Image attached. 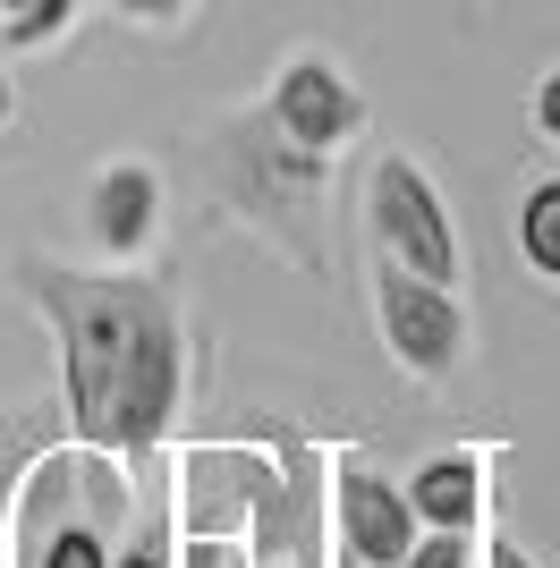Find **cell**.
I'll return each mask as SVG.
<instances>
[{"instance_id":"44dd1931","label":"cell","mask_w":560,"mask_h":568,"mask_svg":"<svg viewBox=\"0 0 560 568\" xmlns=\"http://www.w3.org/2000/svg\"><path fill=\"white\" fill-rule=\"evenodd\" d=\"M9 9H26V0H0V18H9Z\"/></svg>"},{"instance_id":"ac0fdd59","label":"cell","mask_w":560,"mask_h":568,"mask_svg":"<svg viewBox=\"0 0 560 568\" xmlns=\"http://www.w3.org/2000/svg\"><path fill=\"white\" fill-rule=\"evenodd\" d=\"M0 128H18V77L0 69Z\"/></svg>"},{"instance_id":"ba28073f","label":"cell","mask_w":560,"mask_h":568,"mask_svg":"<svg viewBox=\"0 0 560 568\" xmlns=\"http://www.w3.org/2000/svg\"><path fill=\"white\" fill-rule=\"evenodd\" d=\"M162 170L153 162H102L86 179V246L93 263H144L153 246H162Z\"/></svg>"},{"instance_id":"6da1fadb","label":"cell","mask_w":560,"mask_h":568,"mask_svg":"<svg viewBox=\"0 0 560 568\" xmlns=\"http://www.w3.org/2000/svg\"><path fill=\"white\" fill-rule=\"evenodd\" d=\"M9 288L43 314L51 365H60V425L69 442L111 450L119 467L153 484V458L170 450V425L196 374V323L170 272H77L60 255H9Z\"/></svg>"},{"instance_id":"277c9868","label":"cell","mask_w":560,"mask_h":568,"mask_svg":"<svg viewBox=\"0 0 560 568\" xmlns=\"http://www.w3.org/2000/svg\"><path fill=\"white\" fill-rule=\"evenodd\" d=\"M366 230H373V255L408 263L424 281L459 288L467 272V246H459V221H450L442 187H433V170L408 162V153H382L366 179Z\"/></svg>"},{"instance_id":"8992f818","label":"cell","mask_w":560,"mask_h":568,"mask_svg":"<svg viewBox=\"0 0 560 568\" xmlns=\"http://www.w3.org/2000/svg\"><path fill=\"white\" fill-rule=\"evenodd\" d=\"M417 535L424 526L391 475H373L357 450H331V467H323V544L331 551H349L366 568H399L417 551Z\"/></svg>"},{"instance_id":"ffe728a7","label":"cell","mask_w":560,"mask_h":568,"mask_svg":"<svg viewBox=\"0 0 560 568\" xmlns=\"http://www.w3.org/2000/svg\"><path fill=\"white\" fill-rule=\"evenodd\" d=\"M331 568H366V560H349V551H331Z\"/></svg>"},{"instance_id":"52a82bcc","label":"cell","mask_w":560,"mask_h":568,"mask_svg":"<svg viewBox=\"0 0 560 568\" xmlns=\"http://www.w3.org/2000/svg\"><path fill=\"white\" fill-rule=\"evenodd\" d=\"M263 111H272V128L289 144H314V153H349L357 136H366L373 102L357 94L349 77H340V60L331 51H289L272 69V94H263Z\"/></svg>"},{"instance_id":"e0dca14e","label":"cell","mask_w":560,"mask_h":568,"mask_svg":"<svg viewBox=\"0 0 560 568\" xmlns=\"http://www.w3.org/2000/svg\"><path fill=\"white\" fill-rule=\"evenodd\" d=\"M119 18L128 26H153V34H170V26H187V9H196V0H111Z\"/></svg>"},{"instance_id":"d6986e66","label":"cell","mask_w":560,"mask_h":568,"mask_svg":"<svg viewBox=\"0 0 560 568\" xmlns=\"http://www.w3.org/2000/svg\"><path fill=\"white\" fill-rule=\"evenodd\" d=\"M256 568H331L323 551H280V560H256Z\"/></svg>"},{"instance_id":"4fadbf2b","label":"cell","mask_w":560,"mask_h":568,"mask_svg":"<svg viewBox=\"0 0 560 568\" xmlns=\"http://www.w3.org/2000/svg\"><path fill=\"white\" fill-rule=\"evenodd\" d=\"M179 568H256L238 535H179Z\"/></svg>"},{"instance_id":"7c38bea8","label":"cell","mask_w":560,"mask_h":568,"mask_svg":"<svg viewBox=\"0 0 560 568\" xmlns=\"http://www.w3.org/2000/svg\"><path fill=\"white\" fill-rule=\"evenodd\" d=\"M111 568H179V544H170L162 509H153V526H144V535H128V544L111 551Z\"/></svg>"},{"instance_id":"30bf717a","label":"cell","mask_w":560,"mask_h":568,"mask_svg":"<svg viewBox=\"0 0 560 568\" xmlns=\"http://www.w3.org/2000/svg\"><path fill=\"white\" fill-rule=\"evenodd\" d=\"M518 255L543 288H560V179H536L518 195Z\"/></svg>"},{"instance_id":"7a4b0ae2","label":"cell","mask_w":560,"mask_h":568,"mask_svg":"<svg viewBox=\"0 0 560 568\" xmlns=\"http://www.w3.org/2000/svg\"><path fill=\"white\" fill-rule=\"evenodd\" d=\"M331 162L314 144H289L272 128V111H230L204 136V170H212V204L221 221H238L247 237H263L280 263H298L306 281L331 272Z\"/></svg>"},{"instance_id":"2e32d148","label":"cell","mask_w":560,"mask_h":568,"mask_svg":"<svg viewBox=\"0 0 560 568\" xmlns=\"http://www.w3.org/2000/svg\"><path fill=\"white\" fill-rule=\"evenodd\" d=\"M476 568H543V560L518 544L510 526H492V535H476Z\"/></svg>"},{"instance_id":"3957f363","label":"cell","mask_w":560,"mask_h":568,"mask_svg":"<svg viewBox=\"0 0 560 568\" xmlns=\"http://www.w3.org/2000/svg\"><path fill=\"white\" fill-rule=\"evenodd\" d=\"M373 332H382L391 365L408 382H424V390H450V382L467 374V356H476L459 288L424 281V272H408V263H391V255H373Z\"/></svg>"},{"instance_id":"5b68a950","label":"cell","mask_w":560,"mask_h":568,"mask_svg":"<svg viewBox=\"0 0 560 568\" xmlns=\"http://www.w3.org/2000/svg\"><path fill=\"white\" fill-rule=\"evenodd\" d=\"M272 467H280L272 442H187L170 458V526L179 535H238L247 544V509H256Z\"/></svg>"},{"instance_id":"9a60e30c","label":"cell","mask_w":560,"mask_h":568,"mask_svg":"<svg viewBox=\"0 0 560 568\" xmlns=\"http://www.w3.org/2000/svg\"><path fill=\"white\" fill-rule=\"evenodd\" d=\"M527 119H536V136L560 153V69H543V77H536V94H527Z\"/></svg>"},{"instance_id":"9c48e42d","label":"cell","mask_w":560,"mask_h":568,"mask_svg":"<svg viewBox=\"0 0 560 568\" xmlns=\"http://www.w3.org/2000/svg\"><path fill=\"white\" fill-rule=\"evenodd\" d=\"M408 509L424 535H484V450H433L408 467Z\"/></svg>"},{"instance_id":"8fae6325","label":"cell","mask_w":560,"mask_h":568,"mask_svg":"<svg viewBox=\"0 0 560 568\" xmlns=\"http://www.w3.org/2000/svg\"><path fill=\"white\" fill-rule=\"evenodd\" d=\"M77 9H86V0H26V9L0 18V43H9V51H51L77 26Z\"/></svg>"},{"instance_id":"5bb4252c","label":"cell","mask_w":560,"mask_h":568,"mask_svg":"<svg viewBox=\"0 0 560 568\" xmlns=\"http://www.w3.org/2000/svg\"><path fill=\"white\" fill-rule=\"evenodd\" d=\"M399 568H476V535H417Z\"/></svg>"}]
</instances>
